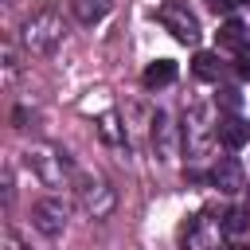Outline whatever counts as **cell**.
Segmentation results:
<instances>
[{
    "label": "cell",
    "instance_id": "cell-1",
    "mask_svg": "<svg viewBox=\"0 0 250 250\" xmlns=\"http://www.w3.org/2000/svg\"><path fill=\"white\" fill-rule=\"evenodd\" d=\"M62 39H66V20H62V12L55 4L35 8L20 27V43H23L27 55H51Z\"/></svg>",
    "mask_w": 250,
    "mask_h": 250
},
{
    "label": "cell",
    "instance_id": "cell-2",
    "mask_svg": "<svg viewBox=\"0 0 250 250\" xmlns=\"http://www.w3.org/2000/svg\"><path fill=\"white\" fill-rule=\"evenodd\" d=\"M23 160H27L31 176H35L43 188H62L66 180L78 176L74 164H70V156H66L59 145H31V148L23 152Z\"/></svg>",
    "mask_w": 250,
    "mask_h": 250
},
{
    "label": "cell",
    "instance_id": "cell-3",
    "mask_svg": "<svg viewBox=\"0 0 250 250\" xmlns=\"http://www.w3.org/2000/svg\"><path fill=\"white\" fill-rule=\"evenodd\" d=\"M74 195H78V207L90 215V219H109L113 215V207H117V191H113V184L105 180V176H98V172H78L74 176Z\"/></svg>",
    "mask_w": 250,
    "mask_h": 250
},
{
    "label": "cell",
    "instance_id": "cell-4",
    "mask_svg": "<svg viewBox=\"0 0 250 250\" xmlns=\"http://www.w3.org/2000/svg\"><path fill=\"white\" fill-rule=\"evenodd\" d=\"M156 20H160V27L172 31L180 43H199V35H203L199 16H195L184 0H164V4L156 8Z\"/></svg>",
    "mask_w": 250,
    "mask_h": 250
},
{
    "label": "cell",
    "instance_id": "cell-5",
    "mask_svg": "<svg viewBox=\"0 0 250 250\" xmlns=\"http://www.w3.org/2000/svg\"><path fill=\"white\" fill-rule=\"evenodd\" d=\"M31 223H35V230H39V234L59 238V234L66 230V203H62L59 195L35 199V203H31Z\"/></svg>",
    "mask_w": 250,
    "mask_h": 250
},
{
    "label": "cell",
    "instance_id": "cell-6",
    "mask_svg": "<svg viewBox=\"0 0 250 250\" xmlns=\"http://www.w3.org/2000/svg\"><path fill=\"white\" fill-rule=\"evenodd\" d=\"M152 129H148V141H152V152H156V160H176V152H180V141H176V121L164 113V109H156L152 113V121H148Z\"/></svg>",
    "mask_w": 250,
    "mask_h": 250
},
{
    "label": "cell",
    "instance_id": "cell-7",
    "mask_svg": "<svg viewBox=\"0 0 250 250\" xmlns=\"http://www.w3.org/2000/svg\"><path fill=\"white\" fill-rule=\"evenodd\" d=\"M211 137H215V125H211L207 109H203V105H191L188 117H184V141H188V148L199 152V148H207Z\"/></svg>",
    "mask_w": 250,
    "mask_h": 250
},
{
    "label": "cell",
    "instance_id": "cell-8",
    "mask_svg": "<svg viewBox=\"0 0 250 250\" xmlns=\"http://www.w3.org/2000/svg\"><path fill=\"white\" fill-rule=\"evenodd\" d=\"M211 184H215L219 191L234 195V191H242V188H246V172H242V164H238L234 156H219V160H215V168H211Z\"/></svg>",
    "mask_w": 250,
    "mask_h": 250
},
{
    "label": "cell",
    "instance_id": "cell-9",
    "mask_svg": "<svg viewBox=\"0 0 250 250\" xmlns=\"http://www.w3.org/2000/svg\"><path fill=\"white\" fill-rule=\"evenodd\" d=\"M223 223H211L207 215H195L188 227V250H219Z\"/></svg>",
    "mask_w": 250,
    "mask_h": 250
},
{
    "label": "cell",
    "instance_id": "cell-10",
    "mask_svg": "<svg viewBox=\"0 0 250 250\" xmlns=\"http://www.w3.org/2000/svg\"><path fill=\"white\" fill-rule=\"evenodd\" d=\"M215 137H219L227 148H242V145L250 141V121H242L238 113L219 117V121H215Z\"/></svg>",
    "mask_w": 250,
    "mask_h": 250
},
{
    "label": "cell",
    "instance_id": "cell-11",
    "mask_svg": "<svg viewBox=\"0 0 250 250\" xmlns=\"http://www.w3.org/2000/svg\"><path fill=\"white\" fill-rule=\"evenodd\" d=\"M70 8L82 23H102L113 12V0H70Z\"/></svg>",
    "mask_w": 250,
    "mask_h": 250
},
{
    "label": "cell",
    "instance_id": "cell-12",
    "mask_svg": "<svg viewBox=\"0 0 250 250\" xmlns=\"http://www.w3.org/2000/svg\"><path fill=\"white\" fill-rule=\"evenodd\" d=\"M145 86L148 90H156V86H168V82H176V62L172 59H156V62H148L145 66Z\"/></svg>",
    "mask_w": 250,
    "mask_h": 250
},
{
    "label": "cell",
    "instance_id": "cell-13",
    "mask_svg": "<svg viewBox=\"0 0 250 250\" xmlns=\"http://www.w3.org/2000/svg\"><path fill=\"white\" fill-rule=\"evenodd\" d=\"M191 70H195V78H203V82H219V74H223V62H219V55H211V51H199V55L191 59Z\"/></svg>",
    "mask_w": 250,
    "mask_h": 250
},
{
    "label": "cell",
    "instance_id": "cell-14",
    "mask_svg": "<svg viewBox=\"0 0 250 250\" xmlns=\"http://www.w3.org/2000/svg\"><path fill=\"white\" fill-rule=\"evenodd\" d=\"M98 133H102L105 145H125V125H121V117H117L113 109H105V113L98 117Z\"/></svg>",
    "mask_w": 250,
    "mask_h": 250
},
{
    "label": "cell",
    "instance_id": "cell-15",
    "mask_svg": "<svg viewBox=\"0 0 250 250\" xmlns=\"http://www.w3.org/2000/svg\"><path fill=\"white\" fill-rule=\"evenodd\" d=\"M219 223H223V234H227V238H242V234L250 230V211H242V207H230V211H227Z\"/></svg>",
    "mask_w": 250,
    "mask_h": 250
},
{
    "label": "cell",
    "instance_id": "cell-16",
    "mask_svg": "<svg viewBox=\"0 0 250 250\" xmlns=\"http://www.w3.org/2000/svg\"><path fill=\"white\" fill-rule=\"evenodd\" d=\"M0 62H4V82H16V78H20V55H16L12 43L0 47Z\"/></svg>",
    "mask_w": 250,
    "mask_h": 250
},
{
    "label": "cell",
    "instance_id": "cell-17",
    "mask_svg": "<svg viewBox=\"0 0 250 250\" xmlns=\"http://www.w3.org/2000/svg\"><path fill=\"white\" fill-rule=\"evenodd\" d=\"M242 39H246V27H242L238 20L223 23V31H219V43H223V47H242Z\"/></svg>",
    "mask_w": 250,
    "mask_h": 250
},
{
    "label": "cell",
    "instance_id": "cell-18",
    "mask_svg": "<svg viewBox=\"0 0 250 250\" xmlns=\"http://www.w3.org/2000/svg\"><path fill=\"white\" fill-rule=\"evenodd\" d=\"M0 250H31V246H27V238H23L16 227H4V234H0Z\"/></svg>",
    "mask_w": 250,
    "mask_h": 250
},
{
    "label": "cell",
    "instance_id": "cell-19",
    "mask_svg": "<svg viewBox=\"0 0 250 250\" xmlns=\"http://www.w3.org/2000/svg\"><path fill=\"white\" fill-rule=\"evenodd\" d=\"M219 102L227 109H238V90H219Z\"/></svg>",
    "mask_w": 250,
    "mask_h": 250
},
{
    "label": "cell",
    "instance_id": "cell-20",
    "mask_svg": "<svg viewBox=\"0 0 250 250\" xmlns=\"http://www.w3.org/2000/svg\"><path fill=\"white\" fill-rule=\"evenodd\" d=\"M12 195H16V184H12V172L4 168V203H12Z\"/></svg>",
    "mask_w": 250,
    "mask_h": 250
},
{
    "label": "cell",
    "instance_id": "cell-21",
    "mask_svg": "<svg viewBox=\"0 0 250 250\" xmlns=\"http://www.w3.org/2000/svg\"><path fill=\"white\" fill-rule=\"evenodd\" d=\"M238 74H242V78H250V51H242V55H238Z\"/></svg>",
    "mask_w": 250,
    "mask_h": 250
},
{
    "label": "cell",
    "instance_id": "cell-22",
    "mask_svg": "<svg viewBox=\"0 0 250 250\" xmlns=\"http://www.w3.org/2000/svg\"><path fill=\"white\" fill-rule=\"evenodd\" d=\"M230 4H234V0H211V8H215V12H227Z\"/></svg>",
    "mask_w": 250,
    "mask_h": 250
},
{
    "label": "cell",
    "instance_id": "cell-23",
    "mask_svg": "<svg viewBox=\"0 0 250 250\" xmlns=\"http://www.w3.org/2000/svg\"><path fill=\"white\" fill-rule=\"evenodd\" d=\"M238 4H250V0H238Z\"/></svg>",
    "mask_w": 250,
    "mask_h": 250
}]
</instances>
